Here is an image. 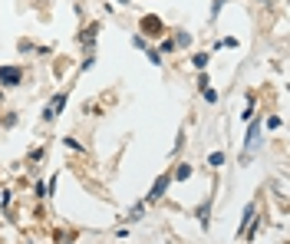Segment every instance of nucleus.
<instances>
[{
	"label": "nucleus",
	"instance_id": "obj_1",
	"mask_svg": "<svg viewBox=\"0 0 290 244\" xmlns=\"http://www.w3.org/2000/svg\"><path fill=\"white\" fill-rule=\"evenodd\" d=\"M63 106H66V92H59V96H53V99H50V106H46V112H43V119H46V122L56 119V116L63 112Z\"/></svg>",
	"mask_w": 290,
	"mask_h": 244
},
{
	"label": "nucleus",
	"instance_id": "obj_2",
	"mask_svg": "<svg viewBox=\"0 0 290 244\" xmlns=\"http://www.w3.org/2000/svg\"><path fill=\"white\" fill-rule=\"evenodd\" d=\"M20 79H23V73L17 66H0V83H3V86H17Z\"/></svg>",
	"mask_w": 290,
	"mask_h": 244
},
{
	"label": "nucleus",
	"instance_id": "obj_3",
	"mask_svg": "<svg viewBox=\"0 0 290 244\" xmlns=\"http://www.w3.org/2000/svg\"><path fill=\"white\" fill-rule=\"evenodd\" d=\"M257 145H261V122H254L251 129H247V145H244V155H251Z\"/></svg>",
	"mask_w": 290,
	"mask_h": 244
},
{
	"label": "nucleus",
	"instance_id": "obj_4",
	"mask_svg": "<svg viewBox=\"0 0 290 244\" xmlns=\"http://www.w3.org/2000/svg\"><path fill=\"white\" fill-rule=\"evenodd\" d=\"M165 188H168V175H162V178L155 182V185H152V191H148V201L162 198V195H165Z\"/></svg>",
	"mask_w": 290,
	"mask_h": 244
},
{
	"label": "nucleus",
	"instance_id": "obj_5",
	"mask_svg": "<svg viewBox=\"0 0 290 244\" xmlns=\"http://www.w3.org/2000/svg\"><path fill=\"white\" fill-rule=\"evenodd\" d=\"M142 30H148L152 36H162V23H158L155 17H145V20H142Z\"/></svg>",
	"mask_w": 290,
	"mask_h": 244
},
{
	"label": "nucleus",
	"instance_id": "obj_6",
	"mask_svg": "<svg viewBox=\"0 0 290 244\" xmlns=\"http://www.w3.org/2000/svg\"><path fill=\"white\" fill-rule=\"evenodd\" d=\"M195 66H198V69H204V66H208V56H204V53H198V56H195Z\"/></svg>",
	"mask_w": 290,
	"mask_h": 244
},
{
	"label": "nucleus",
	"instance_id": "obj_7",
	"mask_svg": "<svg viewBox=\"0 0 290 244\" xmlns=\"http://www.w3.org/2000/svg\"><path fill=\"white\" fill-rule=\"evenodd\" d=\"M221 162H224V155H221V152H214V155H211V158H208V165H214V168L221 165Z\"/></svg>",
	"mask_w": 290,
	"mask_h": 244
}]
</instances>
